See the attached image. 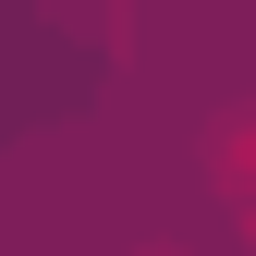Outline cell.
<instances>
[{
	"label": "cell",
	"instance_id": "6da1fadb",
	"mask_svg": "<svg viewBox=\"0 0 256 256\" xmlns=\"http://www.w3.org/2000/svg\"><path fill=\"white\" fill-rule=\"evenodd\" d=\"M208 183H220V208H232L244 244H256V110H220L208 122Z\"/></svg>",
	"mask_w": 256,
	"mask_h": 256
},
{
	"label": "cell",
	"instance_id": "7a4b0ae2",
	"mask_svg": "<svg viewBox=\"0 0 256 256\" xmlns=\"http://www.w3.org/2000/svg\"><path fill=\"white\" fill-rule=\"evenodd\" d=\"M98 12H110V24H122V0H98Z\"/></svg>",
	"mask_w": 256,
	"mask_h": 256
},
{
	"label": "cell",
	"instance_id": "3957f363",
	"mask_svg": "<svg viewBox=\"0 0 256 256\" xmlns=\"http://www.w3.org/2000/svg\"><path fill=\"white\" fill-rule=\"evenodd\" d=\"M146 256H183V244H146Z\"/></svg>",
	"mask_w": 256,
	"mask_h": 256
}]
</instances>
